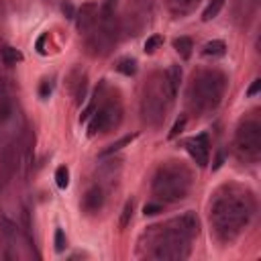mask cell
<instances>
[{"instance_id":"4fadbf2b","label":"cell","mask_w":261,"mask_h":261,"mask_svg":"<svg viewBox=\"0 0 261 261\" xmlns=\"http://www.w3.org/2000/svg\"><path fill=\"white\" fill-rule=\"evenodd\" d=\"M0 59H2L4 65H14V63L22 61V53H20L18 49L10 47V45H4V47L0 49Z\"/></svg>"},{"instance_id":"484cf974","label":"cell","mask_w":261,"mask_h":261,"mask_svg":"<svg viewBox=\"0 0 261 261\" xmlns=\"http://www.w3.org/2000/svg\"><path fill=\"white\" fill-rule=\"evenodd\" d=\"M49 94H51V84L45 80V82H41V86H39V96H41V98H49Z\"/></svg>"},{"instance_id":"9c48e42d","label":"cell","mask_w":261,"mask_h":261,"mask_svg":"<svg viewBox=\"0 0 261 261\" xmlns=\"http://www.w3.org/2000/svg\"><path fill=\"white\" fill-rule=\"evenodd\" d=\"M73 18H75V24H77L80 33H90L96 27V20H98V4H94V2L82 4V8L75 12Z\"/></svg>"},{"instance_id":"ffe728a7","label":"cell","mask_w":261,"mask_h":261,"mask_svg":"<svg viewBox=\"0 0 261 261\" xmlns=\"http://www.w3.org/2000/svg\"><path fill=\"white\" fill-rule=\"evenodd\" d=\"M55 184L59 188H67V184H69V171H67L65 165H59L55 169Z\"/></svg>"},{"instance_id":"4316f807","label":"cell","mask_w":261,"mask_h":261,"mask_svg":"<svg viewBox=\"0 0 261 261\" xmlns=\"http://www.w3.org/2000/svg\"><path fill=\"white\" fill-rule=\"evenodd\" d=\"M259 90H261V80L257 77V80H253V84L249 86V90H247V96H255Z\"/></svg>"},{"instance_id":"ac0fdd59","label":"cell","mask_w":261,"mask_h":261,"mask_svg":"<svg viewBox=\"0 0 261 261\" xmlns=\"http://www.w3.org/2000/svg\"><path fill=\"white\" fill-rule=\"evenodd\" d=\"M222 6H224V0H210V4L206 6V10H204V14H202V20L208 22V20L216 18L218 12L222 10Z\"/></svg>"},{"instance_id":"603a6c76","label":"cell","mask_w":261,"mask_h":261,"mask_svg":"<svg viewBox=\"0 0 261 261\" xmlns=\"http://www.w3.org/2000/svg\"><path fill=\"white\" fill-rule=\"evenodd\" d=\"M186 122H188V120H186V116L177 118V120H175V124H173V126H171V130H169L167 139H175V137H177V135H179V133L186 128Z\"/></svg>"},{"instance_id":"5b68a950","label":"cell","mask_w":261,"mask_h":261,"mask_svg":"<svg viewBox=\"0 0 261 261\" xmlns=\"http://www.w3.org/2000/svg\"><path fill=\"white\" fill-rule=\"evenodd\" d=\"M171 102H173V96L167 88L165 73H153L151 82H147V86H145L143 100H141L143 118L149 124H159L165 118V112Z\"/></svg>"},{"instance_id":"8fae6325","label":"cell","mask_w":261,"mask_h":261,"mask_svg":"<svg viewBox=\"0 0 261 261\" xmlns=\"http://www.w3.org/2000/svg\"><path fill=\"white\" fill-rule=\"evenodd\" d=\"M198 4H200V0H167V6L171 10V14H175V16H184V14L192 12Z\"/></svg>"},{"instance_id":"44dd1931","label":"cell","mask_w":261,"mask_h":261,"mask_svg":"<svg viewBox=\"0 0 261 261\" xmlns=\"http://www.w3.org/2000/svg\"><path fill=\"white\" fill-rule=\"evenodd\" d=\"M133 218V202H126L124 208H122V214H120V220H118V226L124 228Z\"/></svg>"},{"instance_id":"d6986e66","label":"cell","mask_w":261,"mask_h":261,"mask_svg":"<svg viewBox=\"0 0 261 261\" xmlns=\"http://www.w3.org/2000/svg\"><path fill=\"white\" fill-rule=\"evenodd\" d=\"M12 102H10V98L4 94V96H0V122H4V120H8L10 118V114H12Z\"/></svg>"},{"instance_id":"30bf717a","label":"cell","mask_w":261,"mask_h":261,"mask_svg":"<svg viewBox=\"0 0 261 261\" xmlns=\"http://www.w3.org/2000/svg\"><path fill=\"white\" fill-rule=\"evenodd\" d=\"M102 206H104V192H102L100 186H92V188L84 194V198H82V208H84L88 214H94V212H98Z\"/></svg>"},{"instance_id":"7c38bea8","label":"cell","mask_w":261,"mask_h":261,"mask_svg":"<svg viewBox=\"0 0 261 261\" xmlns=\"http://www.w3.org/2000/svg\"><path fill=\"white\" fill-rule=\"evenodd\" d=\"M165 82H167V88H169L171 96L175 98L177 96V90H179V82H181V67L179 65H171L165 71Z\"/></svg>"},{"instance_id":"f1b7e54d","label":"cell","mask_w":261,"mask_h":261,"mask_svg":"<svg viewBox=\"0 0 261 261\" xmlns=\"http://www.w3.org/2000/svg\"><path fill=\"white\" fill-rule=\"evenodd\" d=\"M222 161H224V153L220 151V153L216 155V159H214V165H212V169H218V167L222 165Z\"/></svg>"},{"instance_id":"9a60e30c","label":"cell","mask_w":261,"mask_h":261,"mask_svg":"<svg viewBox=\"0 0 261 261\" xmlns=\"http://www.w3.org/2000/svg\"><path fill=\"white\" fill-rule=\"evenodd\" d=\"M206 57H222L224 53H226V45H224V41H220V39H214V41H208L206 45H204V51H202Z\"/></svg>"},{"instance_id":"3957f363","label":"cell","mask_w":261,"mask_h":261,"mask_svg":"<svg viewBox=\"0 0 261 261\" xmlns=\"http://www.w3.org/2000/svg\"><path fill=\"white\" fill-rule=\"evenodd\" d=\"M226 90V75L218 69H202L194 73L190 86H188V106L198 112H210L214 110Z\"/></svg>"},{"instance_id":"ba28073f","label":"cell","mask_w":261,"mask_h":261,"mask_svg":"<svg viewBox=\"0 0 261 261\" xmlns=\"http://www.w3.org/2000/svg\"><path fill=\"white\" fill-rule=\"evenodd\" d=\"M186 149L190 153V157L196 161L198 167H206L208 165V155H210V143H208V135L200 133L192 139L186 141Z\"/></svg>"},{"instance_id":"5bb4252c","label":"cell","mask_w":261,"mask_h":261,"mask_svg":"<svg viewBox=\"0 0 261 261\" xmlns=\"http://www.w3.org/2000/svg\"><path fill=\"white\" fill-rule=\"evenodd\" d=\"M173 49L179 53L181 59H190L192 49H194V43H192L190 37H177V39L173 41Z\"/></svg>"},{"instance_id":"277c9868","label":"cell","mask_w":261,"mask_h":261,"mask_svg":"<svg viewBox=\"0 0 261 261\" xmlns=\"http://www.w3.org/2000/svg\"><path fill=\"white\" fill-rule=\"evenodd\" d=\"M192 188V171L175 161L161 165L153 177V196L163 202H177L188 196Z\"/></svg>"},{"instance_id":"7a4b0ae2","label":"cell","mask_w":261,"mask_h":261,"mask_svg":"<svg viewBox=\"0 0 261 261\" xmlns=\"http://www.w3.org/2000/svg\"><path fill=\"white\" fill-rule=\"evenodd\" d=\"M151 230L153 251L151 257L155 259H186L190 255V241L198 234V218L192 212H186L169 222L155 226Z\"/></svg>"},{"instance_id":"83f0119b","label":"cell","mask_w":261,"mask_h":261,"mask_svg":"<svg viewBox=\"0 0 261 261\" xmlns=\"http://www.w3.org/2000/svg\"><path fill=\"white\" fill-rule=\"evenodd\" d=\"M61 10H63V14H65L67 18H73V16H75V10H73V6H71L69 2H65V4L61 6Z\"/></svg>"},{"instance_id":"e0dca14e","label":"cell","mask_w":261,"mask_h":261,"mask_svg":"<svg viewBox=\"0 0 261 261\" xmlns=\"http://www.w3.org/2000/svg\"><path fill=\"white\" fill-rule=\"evenodd\" d=\"M135 139V135H126V137H122V139H118L116 143H110L106 149H102L100 151V157H106V155H112V153H116V151H120L122 147H126L130 141Z\"/></svg>"},{"instance_id":"2e32d148","label":"cell","mask_w":261,"mask_h":261,"mask_svg":"<svg viewBox=\"0 0 261 261\" xmlns=\"http://www.w3.org/2000/svg\"><path fill=\"white\" fill-rule=\"evenodd\" d=\"M116 71H120L122 75H135V71H137V61L133 59V57H122V59H118L116 61Z\"/></svg>"},{"instance_id":"8992f818","label":"cell","mask_w":261,"mask_h":261,"mask_svg":"<svg viewBox=\"0 0 261 261\" xmlns=\"http://www.w3.org/2000/svg\"><path fill=\"white\" fill-rule=\"evenodd\" d=\"M234 153L243 161H257L261 157V122L247 118L239 124L234 135Z\"/></svg>"},{"instance_id":"7402d4cb","label":"cell","mask_w":261,"mask_h":261,"mask_svg":"<svg viewBox=\"0 0 261 261\" xmlns=\"http://www.w3.org/2000/svg\"><path fill=\"white\" fill-rule=\"evenodd\" d=\"M161 43H163V37H161V35H151V37L145 41V53H153Z\"/></svg>"},{"instance_id":"52a82bcc","label":"cell","mask_w":261,"mask_h":261,"mask_svg":"<svg viewBox=\"0 0 261 261\" xmlns=\"http://www.w3.org/2000/svg\"><path fill=\"white\" fill-rule=\"evenodd\" d=\"M120 120H122V108H120V104L118 102H106L98 110H94V114L90 116L88 137H94L98 133H108L114 126H118Z\"/></svg>"},{"instance_id":"6da1fadb","label":"cell","mask_w":261,"mask_h":261,"mask_svg":"<svg viewBox=\"0 0 261 261\" xmlns=\"http://www.w3.org/2000/svg\"><path fill=\"white\" fill-rule=\"evenodd\" d=\"M255 212V202L249 192L226 188L218 194L210 206V222L220 241L237 239L251 222Z\"/></svg>"},{"instance_id":"cb8c5ba5","label":"cell","mask_w":261,"mask_h":261,"mask_svg":"<svg viewBox=\"0 0 261 261\" xmlns=\"http://www.w3.org/2000/svg\"><path fill=\"white\" fill-rule=\"evenodd\" d=\"M53 243H55V251L61 253L65 249V234L61 228H55V234H53Z\"/></svg>"},{"instance_id":"d4e9b609","label":"cell","mask_w":261,"mask_h":261,"mask_svg":"<svg viewBox=\"0 0 261 261\" xmlns=\"http://www.w3.org/2000/svg\"><path fill=\"white\" fill-rule=\"evenodd\" d=\"M161 210H163V206H161L159 202H147L145 208H143L145 216H155V214H159Z\"/></svg>"},{"instance_id":"f546056e","label":"cell","mask_w":261,"mask_h":261,"mask_svg":"<svg viewBox=\"0 0 261 261\" xmlns=\"http://www.w3.org/2000/svg\"><path fill=\"white\" fill-rule=\"evenodd\" d=\"M45 39H47V37L43 35V37H39V41H37V51H39V53H45V49H43V43H45Z\"/></svg>"}]
</instances>
